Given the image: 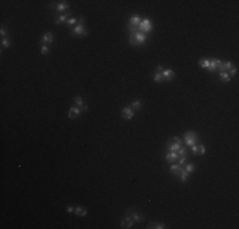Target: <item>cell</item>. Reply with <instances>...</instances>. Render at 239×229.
<instances>
[{"mask_svg":"<svg viewBox=\"0 0 239 229\" xmlns=\"http://www.w3.org/2000/svg\"><path fill=\"white\" fill-rule=\"evenodd\" d=\"M80 114H82V109L79 107H76V106H72V107H70L69 112H67V117L71 118V120H74V118L79 117Z\"/></svg>","mask_w":239,"mask_h":229,"instance_id":"obj_8","label":"cell"},{"mask_svg":"<svg viewBox=\"0 0 239 229\" xmlns=\"http://www.w3.org/2000/svg\"><path fill=\"white\" fill-rule=\"evenodd\" d=\"M181 169H182V167L178 163H172L169 165V171H170V173H173L174 176H178L179 172H181Z\"/></svg>","mask_w":239,"mask_h":229,"instance_id":"obj_15","label":"cell"},{"mask_svg":"<svg viewBox=\"0 0 239 229\" xmlns=\"http://www.w3.org/2000/svg\"><path fill=\"white\" fill-rule=\"evenodd\" d=\"M228 74H229V76H230V78H232V76H235V75L238 74V69H237L235 66H233L232 69H230V70L228 71Z\"/></svg>","mask_w":239,"mask_h":229,"instance_id":"obj_32","label":"cell"},{"mask_svg":"<svg viewBox=\"0 0 239 229\" xmlns=\"http://www.w3.org/2000/svg\"><path fill=\"white\" fill-rule=\"evenodd\" d=\"M49 52H50V46L49 45H41V54L47 55Z\"/></svg>","mask_w":239,"mask_h":229,"instance_id":"obj_31","label":"cell"},{"mask_svg":"<svg viewBox=\"0 0 239 229\" xmlns=\"http://www.w3.org/2000/svg\"><path fill=\"white\" fill-rule=\"evenodd\" d=\"M191 150H192V153H193L195 155H198V154L204 155L205 153H206V149H205V146L202 145V144H195V145H192Z\"/></svg>","mask_w":239,"mask_h":229,"instance_id":"obj_9","label":"cell"},{"mask_svg":"<svg viewBox=\"0 0 239 229\" xmlns=\"http://www.w3.org/2000/svg\"><path fill=\"white\" fill-rule=\"evenodd\" d=\"M178 164L179 165H185L186 164V157H179L178 158Z\"/></svg>","mask_w":239,"mask_h":229,"instance_id":"obj_34","label":"cell"},{"mask_svg":"<svg viewBox=\"0 0 239 229\" xmlns=\"http://www.w3.org/2000/svg\"><path fill=\"white\" fill-rule=\"evenodd\" d=\"M178 154H177V151H168L167 154H165V159H167V162L168 163H174L176 160H178Z\"/></svg>","mask_w":239,"mask_h":229,"instance_id":"obj_13","label":"cell"},{"mask_svg":"<svg viewBox=\"0 0 239 229\" xmlns=\"http://www.w3.org/2000/svg\"><path fill=\"white\" fill-rule=\"evenodd\" d=\"M177 154H178V157H187V149L185 146H181L177 150Z\"/></svg>","mask_w":239,"mask_h":229,"instance_id":"obj_30","label":"cell"},{"mask_svg":"<svg viewBox=\"0 0 239 229\" xmlns=\"http://www.w3.org/2000/svg\"><path fill=\"white\" fill-rule=\"evenodd\" d=\"M69 19V13H64L62 15H60V17H57L56 19H55V24H61V23H64L65 22L66 23V20Z\"/></svg>","mask_w":239,"mask_h":229,"instance_id":"obj_18","label":"cell"},{"mask_svg":"<svg viewBox=\"0 0 239 229\" xmlns=\"http://www.w3.org/2000/svg\"><path fill=\"white\" fill-rule=\"evenodd\" d=\"M76 22H78V19L76 18H69L66 20V24H67V27H69V25H74Z\"/></svg>","mask_w":239,"mask_h":229,"instance_id":"obj_33","label":"cell"},{"mask_svg":"<svg viewBox=\"0 0 239 229\" xmlns=\"http://www.w3.org/2000/svg\"><path fill=\"white\" fill-rule=\"evenodd\" d=\"M134 220H132L130 216H127V218H125L122 220V223H121V228L122 229H127V228H132L134 227Z\"/></svg>","mask_w":239,"mask_h":229,"instance_id":"obj_14","label":"cell"},{"mask_svg":"<svg viewBox=\"0 0 239 229\" xmlns=\"http://www.w3.org/2000/svg\"><path fill=\"white\" fill-rule=\"evenodd\" d=\"M164 69H163V66H162V65H158L156 66V71H159V73H162V71H163Z\"/></svg>","mask_w":239,"mask_h":229,"instance_id":"obj_37","label":"cell"},{"mask_svg":"<svg viewBox=\"0 0 239 229\" xmlns=\"http://www.w3.org/2000/svg\"><path fill=\"white\" fill-rule=\"evenodd\" d=\"M141 23V18L139 15H132L130 18V25H134V27H139V24Z\"/></svg>","mask_w":239,"mask_h":229,"instance_id":"obj_19","label":"cell"},{"mask_svg":"<svg viewBox=\"0 0 239 229\" xmlns=\"http://www.w3.org/2000/svg\"><path fill=\"white\" fill-rule=\"evenodd\" d=\"M121 116H122V118H125V120H131V118H134V116H135V111L131 107H125V108H122V111H121Z\"/></svg>","mask_w":239,"mask_h":229,"instance_id":"obj_6","label":"cell"},{"mask_svg":"<svg viewBox=\"0 0 239 229\" xmlns=\"http://www.w3.org/2000/svg\"><path fill=\"white\" fill-rule=\"evenodd\" d=\"M54 42V35L51 32H46L45 35H43V37H42V40L40 41V43L41 45H51Z\"/></svg>","mask_w":239,"mask_h":229,"instance_id":"obj_11","label":"cell"},{"mask_svg":"<svg viewBox=\"0 0 239 229\" xmlns=\"http://www.w3.org/2000/svg\"><path fill=\"white\" fill-rule=\"evenodd\" d=\"M221 64H223V61L219 60V59H211L210 60V66H209V70L210 71H216L217 69H220L221 67Z\"/></svg>","mask_w":239,"mask_h":229,"instance_id":"obj_10","label":"cell"},{"mask_svg":"<svg viewBox=\"0 0 239 229\" xmlns=\"http://www.w3.org/2000/svg\"><path fill=\"white\" fill-rule=\"evenodd\" d=\"M183 141H185L186 145H188L190 148L195 144H197L198 141V135L195 133V131H186L185 135H183Z\"/></svg>","mask_w":239,"mask_h":229,"instance_id":"obj_2","label":"cell"},{"mask_svg":"<svg viewBox=\"0 0 239 229\" xmlns=\"http://www.w3.org/2000/svg\"><path fill=\"white\" fill-rule=\"evenodd\" d=\"M74 213L78 216H85V215L88 214V210L85 209V207H83V206H76L75 210H74Z\"/></svg>","mask_w":239,"mask_h":229,"instance_id":"obj_20","label":"cell"},{"mask_svg":"<svg viewBox=\"0 0 239 229\" xmlns=\"http://www.w3.org/2000/svg\"><path fill=\"white\" fill-rule=\"evenodd\" d=\"M130 107H131L132 109H134V111H140V109L143 108V102H141V101H139V99H138V101H134V102L131 103Z\"/></svg>","mask_w":239,"mask_h":229,"instance_id":"obj_22","label":"cell"},{"mask_svg":"<svg viewBox=\"0 0 239 229\" xmlns=\"http://www.w3.org/2000/svg\"><path fill=\"white\" fill-rule=\"evenodd\" d=\"M219 78H220L221 82H224V83H228L229 80H230V76L228 74V71H224V70H220L219 71Z\"/></svg>","mask_w":239,"mask_h":229,"instance_id":"obj_21","label":"cell"},{"mask_svg":"<svg viewBox=\"0 0 239 229\" xmlns=\"http://www.w3.org/2000/svg\"><path fill=\"white\" fill-rule=\"evenodd\" d=\"M139 29L141 32H144V33H148L151 31L153 29V23H151V20L149 19V18H144V19H141V23L139 24Z\"/></svg>","mask_w":239,"mask_h":229,"instance_id":"obj_5","label":"cell"},{"mask_svg":"<svg viewBox=\"0 0 239 229\" xmlns=\"http://www.w3.org/2000/svg\"><path fill=\"white\" fill-rule=\"evenodd\" d=\"M185 169H186V171L188 172V173H192V172L195 171V164H193V163H186V164H185Z\"/></svg>","mask_w":239,"mask_h":229,"instance_id":"obj_29","label":"cell"},{"mask_svg":"<svg viewBox=\"0 0 239 229\" xmlns=\"http://www.w3.org/2000/svg\"><path fill=\"white\" fill-rule=\"evenodd\" d=\"M178 177H179V180H181V182H183V183H185V182L188 181V178H190V173L187 172L185 168H182V169H181V172H179V175H178Z\"/></svg>","mask_w":239,"mask_h":229,"instance_id":"obj_16","label":"cell"},{"mask_svg":"<svg viewBox=\"0 0 239 229\" xmlns=\"http://www.w3.org/2000/svg\"><path fill=\"white\" fill-rule=\"evenodd\" d=\"M146 228H149V229H154V228L155 229H164L165 224H163V223H150Z\"/></svg>","mask_w":239,"mask_h":229,"instance_id":"obj_24","label":"cell"},{"mask_svg":"<svg viewBox=\"0 0 239 229\" xmlns=\"http://www.w3.org/2000/svg\"><path fill=\"white\" fill-rule=\"evenodd\" d=\"M74 103H75L76 107L82 108L83 106H84V101H83V98H82L80 96H75V97H74Z\"/></svg>","mask_w":239,"mask_h":229,"instance_id":"obj_25","label":"cell"},{"mask_svg":"<svg viewBox=\"0 0 239 229\" xmlns=\"http://www.w3.org/2000/svg\"><path fill=\"white\" fill-rule=\"evenodd\" d=\"M70 8V4L66 3V1H62V3H59L56 7H55V10L56 12H64V10H67Z\"/></svg>","mask_w":239,"mask_h":229,"instance_id":"obj_17","label":"cell"},{"mask_svg":"<svg viewBox=\"0 0 239 229\" xmlns=\"http://www.w3.org/2000/svg\"><path fill=\"white\" fill-rule=\"evenodd\" d=\"M200 66L201 67H205V69H209V66H210V59H201V60L198 61Z\"/></svg>","mask_w":239,"mask_h":229,"instance_id":"obj_26","label":"cell"},{"mask_svg":"<svg viewBox=\"0 0 239 229\" xmlns=\"http://www.w3.org/2000/svg\"><path fill=\"white\" fill-rule=\"evenodd\" d=\"M74 210H75V207L72 205H66V211L67 213H74Z\"/></svg>","mask_w":239,"mask_h":229,"instance_id":"obj_35","label":"cell"},{"mask_svg":"<svg viewBox=\"0 0 239 229\" xmlns=\"http://www.w3.org/2000/svg\"><path fill=\"white\" fill-rule=\"evenodd\" d=\"M181 146H183V140L181 138H176V136H174V138H172L167 143L168 151H177Z\"/></svg>","mask_w":239,"mask_h":229,"instance_id":"obj_3","label":"cell"},{"mask_svg":"<svg viewBox=\"0 0 239 229\" xmlns=\"http://www.w3.org/2000/svg\"><path fill=\"white\" fill-rule=\"evenodd\" d=\"M7 33H8V32H7V29L4 28V27H1V28H0V35H1V37H3V38L7 36Z\"/></svg>","mask_w":239,"mask_h":229,"instance_id":"obj_36","label":"cell"},{"mask_svg":"<svg viewBox=\"0 0 239 229\" xmlns=\"http://www.w3.org/2000/svg\"><path fill=\"white\" fill-rule=\"evenodd\" d=\"M234 65H233V62L232 61H225V62H223L221 64V67H220V70H224V71H229L230 69H232Z\"/></svg>","mask_w":239,"mask_h":229,"instance_id":"obj_23","label":"cell"},{"mask_svg":"<svg viewBox=\"0 0 239 229\" xmlns=\"http://www.w3.org/2000/svg\"><path fill=\"white\" fill-rule=\"evenodd\" d=\"M79 24L78 25H75L74 28L71 29V33L74 36H79V37H83V36H87L88 35V31L85 29V27H84V24H83V22H84V18L83 17H80V20H79Z\"/></svg>","mask_w":239,"mask_h":229,"instance_id":"obj_4","label":"cell"},{"mask_svg":"<svg viewBox=\"0 0 239 229\" xmlns=\"http://www.w3.org/2000/svg\"><path fill=\"white\" fill-rule=\"evenodd\" d=\"M154 82H156V83H163V82H164L162 73H159V71H155V74H154Z\"/></svg>","mask_w":239,"mask_h":229,"instance_id":"obj_27","label":"cell"},{"mask_svg":"<svg viewBox=\"0 0 239 229\" xmlns=\"http://www.w3.org/2000/svg\"><path fill=\"white\" fill-rule=\"evenodd\" d=\"M127 215H130V218L136 223L144 222V219H145L143 213H138V211H134V210H130V213H127Z\"/></svg>","mask_w":239,"mask_h":229,"instance_id":"obj_7","label":"cell"},{"mask_svg":"<svg viewBox=\"0 0 239 229\" xmlns=\"http://www.w3.org/2000/svg\"><path fill=\"white\" fill-rule=\"evenodd\" d=\"M1 46H3V47H10V46H12V41L9 40V38H7V37L1 38Z\"/></svg>","mask_w":239,"mask_h":229,"instance_id":"obj_28","label":"cell"},{"mask_svg":"<svg viewBox=\"0 0 239 229\" xmlns=\"http://www.w3.org/2000/svg\"><path fill=\"white\" fill-rule=\"evenodd\" d=\"M162 75H163L164 82H169V80H172L174 78L176 73H174V70H172V69H164L162 71Z\"/></svg>","mask_w":239,"mask_h":229,"instance_id":"obj_12","label":"cell"},{"mask_svg":"<svg viewBox=\"0 0 239 229\" xmlns=\"http://www.w3.org/2000/svg\"><path fill=\"white\" fill-rule=\"evenodd\" d=\"M129 31H130V43L134 46L138 45H144L148 40L146 33L141 32L139 29V27H134V25H129Z\"/></svg>","mask_w":239,"mask_h":229,"instance_id":"obj_1","label":"cell"}]
</instances>
